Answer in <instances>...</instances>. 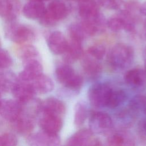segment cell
I'll return each instance as SVG.
<instances>
[{"instance_id":"obj_27","label":"cell","mask_w":146,"mask_h":146,"mask_svg":"<svg viewBox=\"0 0 146 146\" xmlns=\"http://www.w3.org/2000/svg\"><path fill=\"white\" fill-rule=\"evenodd\" d=\"M128 107L135 113L142 111L146 114V94L136 95L130 101Z\"/></svg>"},{"instance_id":"obj_21","label":"cell","mask_w":146,"mask_h":146,"mask_svg":"<svg viewBox=\"0 0 146 146\" xmlns=\"http://www.w3.org/2000/svg\"><path fill=\"white\" fill-rule=\"evenodd\" d=\"M99 5L95 0L80 1L78 6V13L83 19H90L99 13Z\"/></svg>"},{"instance_id":"obj_20","label":"cell","mask_w":146,"mask_h":146,"mask_svg":"<svg viewBox=\"0 0 146 146\" xmlns=\"http://www.w3.org/2000/svg\"><path fill=\"white\" fill-rule=\"evenodd\" d=\"M35 93L47 94L51 92L54 87L52 80L47 75L43 74L34 79L30 82Z\"/></svg>"},{"instance_id":"obj_16","label":"cell","mask_w":146,"mask_h":146,"mask_svg":"<svg viewBox=\"0 0 146 146\" xmlns=\"http://www.w3.org/2000/svg\"><path fill=\"white\" fill-rule=\"evenodd\" d=\"M82 66L84 74L90 78H95L101 74L102 67L99 60L92 57L88 54L82 60Z\"/></svg>"},{"instance_id":"obj_18","label":"cell","mask_w":146,"mask_h":146,"mask_svg":"<svg viewBox=\"0 0 146 146\" xmlns=\"http://www.w3.org/2000/svg\"><path fill=\"white\" fill-rule=\"evenodd\" d=\"M46 7L43 1L31 0L25 5L23 7L24 15L29 19L40 18L45 12Z\"/></svg>"},{"instance_id":"obj_5","label":"cell","mask_w":146,"mask_h":146,"mask_svg":"<svg viewBox=\"0 0 146 146\" xmlns=\"http://www.w3.org/2000/svg\"><path fill=\"white\" fill-rule=\"evenodd\" d=\"M90 129L97 134H105L112 127V120L107 113L100 111H94L90 113L89 117Z\"/></svg>"},{"instance_id":"obj_17","label":"cell","mask_w":146,"mask_h":146,"mask_svg":"<svg viewBox=\"0 0 146 146\" xmlns=\"http://www.w3.org/2000/svg\"><path fill=\"white\" fill-rule=\"evenodd\" d=\"M81 42L70 38L64 54V59L67 63H72L81 58L83 55Z\"/></svg>"},{"instance_id":"obj_33","label":"cell","mask_w":146,"mask_h":146,"mask_svg":"<svg viewBox=\"0 0 146 146\" xmlns=\"http://www.w3.org/2000/svg\"><path fill=\"white\" fill-rule=\"evenodd\" d=\"M100 3L107 8L117 9L121 5V0H102Z\"/></svg>"},{"instance_id":"obj_11","label":"cell","mask_w":146,"mask_h":146,"mask_svg":"<svg viewBox=\"0 0 146 146\" xmlns=\"http://www.w3.org/2000/svg\"><path fill=\"white\" fill-rule=\"evenodd\" d=\"M125 82L135 89H142L146 86V71L141 68H134L126 72Z\"/></svg>"},{"instance_id":"obj_22","label":"cell","mask_w":146,"mask_h":146,"mask_svg":"<svg viewBox=\"0 0 146 146\" xmlns=\"http://www.w3.org/2000/svg\"><path fill=\"white\" fill-rule=\"evenodd\" d=\"M18 2L14 0H0V16L7 19H13L19 10Z\"/></svg>"},{"instance_id":"obj_4","label":"cell","mask_w":146,"mask_h":146,"mask_svg":"<svg viewBox=\"0 0 146 146\" xmlns=\"http://www.w3.org/2000/svg\"><path fill=\"white\" fill-rule=\"evenodd\" d=\"M111 90L112 88L106 83H99L93 84L87 92L90 103L95 107H106Z\"/></svg>"},{"instance_id":"obj_28","label":"cell","mask_w":146,"mask_h":146,"mask_svg":"<svg viewBox=\"0 0 146 146\" xmlns=\"http://www.w3.org/2000/svg\"><path fill=\"white\" fill-rule=\"evenodd\" d=\"M36 48L30 44H24L19 47L17 50V54L19 57L26 61L34 59L38 55Z\"/></svg>"},{"instance_id":"obj_1","label":"cell","mask_w":146,"mask_h":146,"mask_svg":"<svg viewBox=\"0 0 146 146\" xmlns=\"http://www.w3.org/2000/svg\"><path fill=\"white\" fill-rule=\"evenodd\" d=\"M133 59V49L131 46L123 43L115 44L108 54L109 63L116 69H124L128 67Z\"/></svg>"},{"instance_id":"obj_23","label":"cell","mask_w":146,"mask_h":146,"mask_svg":"<svg viewBox=\"0 0 146 146\" xmlns=\"http://www.w3.org/2000/svg\"><path fill=\"white\" fill-rule=\"evenodd\" d=\"M127 94L123 90H113L111 91L108 98L106 107L114 109L123 104L127 99Z\"/></svg>"},{"instance_id":"obj_35","label":"cell","mask_w":146,"mask_h":146,"mask_svg":"<svg viewBox=\"0 0 146 146\" xmlns=\"http://www.w3.org/2000/svg\"><path fill=\"white\" fill-rule=\"evenodd\" d=\"M140 12L144 15L146 16V2L143 3L140 7Z\"/></svg>"},{"instance_id":"obj_19","label":"cell","mask_w":146,"mask_h":146,"mask_svg":"<svg viewBox=\"0 0 146 146\" xmlns=\"http://www.w3.org/2000/svg\"><path fill=\"white\" fill-rule=\"evenodd\" d=\"M33 117L22 112L12 123L15 129L22 135H27L33 131L34 127Z\"/></svg>"},{"instance_id":"obj_7","label":"cell","mask_w":146,"mask_h":146,"mask_svg":"<svg viewBox=\"0 0 146 146\" xmlns=\"http://www.w3.org/2000/svg\"><path fill=\"white\" fill-rule=\"evenodd\" d=\"M67 145H100L99 139L94 137L93 132L89 129H81L68 138Z\"/></svg>"},{"instance_id":"obj_34","label":"cell","mask_w":146,"mask_h":146,"mask_svg":"<svg viewBox=\"0 0 146 146\" xmlns=\"http://www.w3.org/2000/svg\"><path fill=\"white\" fill-rule=\"evenodd\" d=\"M138 132L140 137L146 140V118L142 119L139 123Z\"/></svg>"},{"instance_id":"obj_13","label":"cell","mask_w":146,"mask_h":146,"mask_svg":"<svg viewBox=\"0 0 146 146\" xmlns=\"http://www.w3.org/2000/svg\"><path fill=\"white\" fill-rule=\"evenodd\" d=\"M64 103L55 98H48L42 102L41 111L43 113L50 114L62 117L66 112Z\"/></svg>"},{"instance_id":"obj_31","label":"cell","mask_w":146,"mask_h":146,"mask_svg":"<svg viewBox=\"0 0 146 146\" xmlns=\"http://www.w3.org/2000/svg\"><path fill=\"white\" fill-rule=\"evenodd\" d=\"M17 143V138L13 133H5L0 135V145L14 146Z\"/></svg>"},{"instance_id":"obj_14","label":"cell","mask_w":146,"mask_h":146,"mask_svg":"<svg viewBox=\"0 0 146 146\" xmlns=\"http://www.w3.org/2000/svg\"><path fill=\"white\" fill-rule=\"evenodd\" d=\"M68 44V40L60 31L52 33L48 39V46L51 51L56 55L63 54Z\"/></svg>"},{"instance_id":"obj_2","label":"cell","mask_w":146,"mask_h":146,"mask_svg":"<svg viewBox=\"0 0 146 146\" xmlns=\"http://www.w3.org/2000/svg\"><path fill=\"white\" fill-rule=\"evenodd\" d=\"M55 76L60 83L74 92H79L83 84V77L67 64L58 67L55 70Z\"/></svg>"},{"instance_id":"obj_15","label":"cell","mask_w":146,"mask_h":146,"mask_svg":"<svg viewBox=\"0 0 146 146\" xmlns=\"http://www.w3.org/2000/svg\"><path fill=\"white\" fill-rule=\"evenodd\" d=\"M62 118L50 114L43 113L39 120V125L44 131L58 133L62 127Z\"/></svg>"},{"instance_id":"obj_39","label":"cell","mask_w":146,"mask_h":146,"mask_svg":"<svg viewBox=\"0 0 146 146\" xmlns=\"http://www.w3.org/2000/svg\"><path fill=\"white\" fill-rule=\"evenodd\" d=\"M78 1H83V0H78Z\"/></svg>"},{"instance_id":"obj_25","label":"cell","mask_w":146,"mask_h":146,"mask_svg":"<svg viewBox=\"0 0 146 146\" xmlns=\"http://www.w3.org/2000/svg\"><path fill=\"white\" fill-rule=\"evenodd\" d=\"M68 34L70 39L81 42H82L84 39L87 38L81 22L74 23L70 25L68 28Z\"/></svg>"},{"instance_id":"obj_8","label":"cell","mask_w":146,"mask_h":146,"mask_svg":"<svg viewBox=\"0 0 146 146\" xmlns=\"http://www.w3.org/2000/svg\"><path fill=\"white\" fill-rule=\"evenodd\" d=\"M22 111V104L17 100L5 99L0 102V114L11 123L20 115Z\"/></svg>"},{"instance_id":"obj_32","label":"cell","mask_w":146,"mask_h":146,"mask_svg":"<svg viewBox=\"0 0 146 146\" xmlns=\"http://www.w3.org/2000/svg\"><path fill=\"white\" fill-rule=\"evenodd\" d=\"M12 59L10 54L5 50L0 49V68H6L11 66Z\"/></svg>"},{"instance_id":"obj_37","label":"cell","mask_w":146,"mask_h":146,"mask_svg":"<svg viewBox=\"0 0 146 146\" xmlns=\"http://www.w3.org/2000/svg\"><path fill=\"white\" fill-rule=\"evenodd\" d=\"M144 70H145V71H146V62H145V66H144Z\"/></svg>"},{"instance_id":"obj_9","label":"cell","mask_w":146,"mask_h":146,"mask_svg":"<svg viewBox=\"0 0 146 146\" xmlns=\"http://www.w3.org/2000/svg\"><path fill=\"white\" fill-rule=\"evenodd\" d=\"M28 142L31 145L55 146L60 144V139L57 133L42 130V132L30 135L28 138Z\"/></svg>"},{"instance_id":"obj_24","label":"cell","mask_w":146,"mask_h":146,"mask_svg":"<svg viewBox=\"0 0 146 146\" xmlns=\"http://www.w3.org/2000/svg\"><path fill=\"white\" fill-rule=\"evenodd\" d=\"M88 115L87 108L84 103L78 102L74 107V123L76 127L82 126L84 123Z\"/></svg>"},{"instance_id":"obj_30","label":"cell","mask_w":146,"mask_h":146,"mask_svg":"<svg viewBox=\"0 0 146 146\" xmlns=\"http://www.w3.org/2000/svg\"><path fill=\"white\" fill-rule=\"evenodd\" d=\"M106 47L101 44H96L90 46L87 50V54L92 57L100 60L106 54Z\"/></svg>"},{"instance_id":"obj_26","label":"cell","mask_w":146,"mask_h":146,"mask_svg":"<svg viewBox=\"0 0 146 146\" xmlns=\"http://www.w3.org/2000/svg\"><path fill=\"white\" fill-rule=\"evenodd\" d=\"M107 144L111 146L132 145V141L127 136L120 133H115L111 135L107 139Z\"/></svg>"},{"instance_id":"obj_3","label":"cell","mask_w":146,"mask_h":146,"mask_svg":"<svg viewBox=\"0 0 146 146\" xmlns=\"http://www.w3.org/2000/svg\"><path fill=\"white\" fill-rule=\"evenodd\" d=\"M69 12V7L64 2L54 0L48 4L45 12L39 18L40 22L46 26H54L67 17Z\"/></svg>"},{"instance_id":"obj_6","label":"cell","mask_w":146,"mask_h":146,"mask_svg":"<svg viewBox=\"0 0 146 146\" xmlns=\"http://www.w3.org/2000/svg\"><path fill=\"white\" fill-rule=\"evenodd\" d=\"M6 35L10 39L20 44L31 42L35 38L34 33L30 28L19 24L10 26L6 31Z\"/></svg>"},{"instance_id":"obj_10","label":"cell","mask_w":146,"mask_h":146,"mask_svg":"<svg viewBox=\"0 0 146 146\" xmlns=\"http://www.w3.org/2000/svg\"><path fill=\"white\" fill-rule=\"evenodd\" d=\"M15 99L21 103H25L33 99L35 94L31 83L19 80L17 81L11 88Z\"/></svg>"},{"instance_id":"obj_29","label":"cell","mask_w":146,"mask_h":146,"mask_svg":"<svg viewBox=\"0 0 146 146\" xmlns=\"http://www.w3.org/2000/svg\"><path fill=\"white\" fill-rule=\"evenodd\" d=\"M107 26L113 31H119L125 30V23L123 18L120 15L110 18L107 21Z\"/></svg>"},{"instance_id":"obj_38","label":"cell","mask_w":146,"mask_h":146,"mask_svg":"<svg viewBox=\"0 0 146 146\" xmlns=\"http://www.w3.org/2000/svg\"><path fill=\"white\" fill-rule=\"evenodd\" d=\"M38 1H47V0H38Z\"/></svg>"},{"instance_id":"obj_12","label":"cell","mask_w":146,"mask_h":146,"mask_svg":"<svg viewBox=\"0 0 146 146\" xmlns=\"http://www.w3.org/2000/svg\"><path fill=\"white\" fill-rule=\"evenodd\" d=\"M25 62V68L20 73L19 79L21 81L30 82L42 74L43 67L40 63L35 59L27 60Z\"/></svg>"},{"instance_id":"obj_36","label":"cell","mask_w":146,"mask_h":146,"mask_svg":"<svg viewBox=\"0 0 146 146\" xmlns=\"http://www.w3.org/2000/svg\"><path fill=\"white\" fill-rule=\"evenodd\" d=\"M144 35L145 36V37L146 38V20L145 21L144 23Z\"/></svg>"}]
</instances>
